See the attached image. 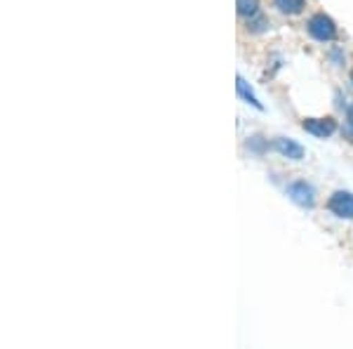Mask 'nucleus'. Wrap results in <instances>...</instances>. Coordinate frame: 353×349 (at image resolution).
Wrapping results in <instances>:
<instances>
[{
	"label": "nucleus",
	"instance_id": "obj_9",
	"mask_svg": "<svg viewBox=\"0 0 353 349\" xmlns=\"http://www.w3.org/2000/svg\"><path fill=\"white\" fill-rule=\"evenodd\" d=\"M346 137H351V142H353V104L349 106V111H346Z\"/></svg>",
	"mask_w": 353,
	"mask_h": 349
},
{
	"label": "nucleus",
	"instance_id": "obj_4",
	"mask_svg": "<svg viewBox=\"0 0 353 349\" xmlns=\"http://www.w3.org/2000/svg\"><path fill=\"white\" fill-rule=\"evenodd\" d=\"M301 125H304L306 133H311L316 137H330L337 130V123H334L332 118H306Z\"/></svg>",
	"mask_w": 353,
	"mask_h": 349
},
{
	"label": "nucleus",
	"instance_id": "obj_8",
	"mask_svg": "<svg viewBox=\"0 0 353 349\" xmlns=\"http://www.w3.org/2000/svg\"><path fill=\"white\" fill-rule=\"evenodd\" d=\"M238 93H241V95L245 97V100L250 102V104H254V106H257V109H261V104H259V102H257V97H254L252 93H250V90H248V85H245V81H243L241 76H238Z\"/></svg>",
	"mask_w": 353,
	"mask_h": 349
},
{
	"label": "nucleus",
	"instance_id": "obj_6",
	"mask_svg": "<svg viewBox=\"0 0 353 349\" xmlns=\"http://www.w3.org/2000/svg\"><path fill=\"white\" fill-rule=\"evenodd\" d=\"M273 5H276L278 12H283L288 17H297L304 12L306 0H273Z\"/></svg>",
	"mask_w": 353,
	"mask_h": 349
},
{
	"label": "nucleus",
	"instance_id": "obj_3",
	"mask_svg": "<svg viewBox=\"0 0 353 349\" xmlns=\"http://www.w3.org/2000/svg\"><path fill=\"white\" fill-rule=\"evenodd\" d=\"M288 196L297 205H301V208H311V205L316 203V191H313V187L301 180L292 182V185L288 187Z\"/></svg>",
	"mask_w": 353,
	"mask_h": 349
},
{
	"label": "nucleus",
	"instance_id": "obj_10",
	"mask_svg": "<svg viewBox=\"0 0 353 349\" xmlns=\"http://www.w3.org/2000/svg\"><path fill=\"white\" fill-rule=\"evenodd\" d=\"M351 83H353V68H351Z\"/></svg>",
	"mask_w": 353,
	"mask_h": 349
},
{
	"label": "nucleus",
	"instance_id": "obj_5",
	"mask_svg": "<svg viewBox=\"0 0 353 349\" xmlns=\"http://www.w3.org/2000/svg\"><path fill=\"white\" fill-rule=\"evenodd\" d=\"M276 149L285 158H292V161H301V158H304V147L297 144V142H292V140H285V137H278Z\"/></svg>",
	"mask_w": 353,
	"mask_h": 349
},
{
	"label": "nucleus",
	"instance_id": "obj_1",
	"mask_svg": "<svg viewBox=\"0 0 353 349\" xmlns=\"http://www.w3.org/2000/svg\"><path fill=\"white\" fill-rule=\"evenodd\" d=\"M306 31H309V36L318 43H332L334 38H337V26H334V21L323 12H316L309 17Z\"/></svg>",
	"mask_w": 353,
	"mask_h": 349
},
{
	"label": "nucleus",
	"instance_id": "obj_2",
	"mask_svg": "<svg viewBox=\"0 0 353 349\" xmlns=\"http://www.w3.org/2000/svg\"><path fill=\"white\" fill-rule=\"evenodd\" d=\"M327 210L334 217H341V220H353V194L334 191L327 198Z\"/></svg>",
	"mask_w": 353,
	"mask_h": 349
},
{
	"label": "nucleus",
	"instance_id": "obj_7",
	"mask_svg": "<svg viewBox=\"0 0 353 349\" xmlns=\"http://www.w3.org/2000/svg\"><path fill=\"white\" fill-rule=\"evenodd\" d=\"M236 8L243 19H252L259 15V0H236Z\"/></svg>",
	"mask_w": 353,
	"mask_h": 349
}]
</instances>
